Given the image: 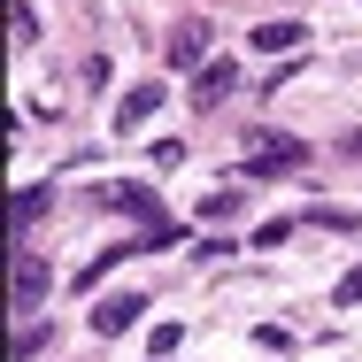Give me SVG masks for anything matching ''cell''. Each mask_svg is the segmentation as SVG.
I'll use <instances>...</instances> for the list:
<instances>
[{"label":"cell","instance_id":"6da1fadb","mask_svg":"<svg viewBox=\"0 0 362 362\" xmlns=\"http://www.w3.org/2000/svg\"><path fill=\"white\" fill-rule=\"evenodd\" d=\"M93 209H108V216H146V223H162V209H154V185H146V177H108V185H93Z\"/></svg>","mask_w":362,"mask_h":362},{"label":"cell","instance_id":"7a4b0ae2","mask_svg":"<svg viewBox=\"0 0 362 362\" xmlns=\"http://www.w3.org/2000/svg\"><path fill=\"white\" fill-rule=\"evenodd\" d=\"M146 316V293H108L100 308H93V339H116V332H132Z\"/></svg>","mask_w":362,"mask_h":362},{"label":"cell","instance_id":"3957f363","mask_svg":"<svg viewBox=\"0 0 362 362\" xmlns=\"http://www.w3.org/2000/svg\"><path fill=\"white\" fill-rule=\"evenodd\" d=\"M162 62L170 70H209V23H177L170 47H162Z\"/></svg>","mask_w":362,"mask_h":362},{"label":"cell","instance_id":"277c9868","mask_svg":"<svg viewBox=\"0 0 362 362\" xmlns=\"http://www.w3.org/2000/svg\"><path fill=\"white\" fill-rule=\"evenodd\" d=\"M154 108H162V85H154V77H146V85H132V93H124V108H116V139L146 132V116H154Z\"/></svg>","mask_w":362,"mask_h":362},{"label":"cell","instance_id":"5b68a950","mask_svg":"<svg viewBox=\"0 0 362 362\" xmlns=\"http://www.w3.org/2000/svg\"><path fill=\"white\" fill-rule=\"evenodd\" d=\"M47 286H54V278H47V262H39V255H16V308H23V316L47 300Z\"/></svg>","mask_w":362,"mask_h":362},{"label":"cell","instance_id":"8992f818","mask_svg":"<svg viewBox=\"0 0 362 362\" xmlns=\"http://www.w3.org/2000/svg\"><path fill=\"white\" fill-rule=\"evenodd\" d=\"M231 85H239V70H231V62H209V70L193 77V100H201V108H216L223 93H231Z\"/></svg>","mask_w":362,"mask_h":362},{"label":"cell","instance_id":"52a82bcc","mask_svg":"<svg viewBox=\"0 0 362 362\" xmlns=\"http://www.w3.org/2000/svg\"><path fill=\"white\" fill-rule=\"evenodd\" d=\"M300 39H308L300 23H255V47H262V54H286V47H300Z\"/></svg>","mask_w":362,"mask_h":362},{"label":"cell","instance_id":"ba28073f","mask_svg":"<svg viewBox=\"0 0 362 362\" xmlns=\"http://www.w3.org/2000/svg\"><path fill=\"white\" fill-rule=\"evenodd\" d=\"M47 201H54L47 185H23V193H16V209H8V216H16V231H31V223L47 216Z\"/></svg>","mask_w":362,"mask_h":362},{"label":"cell","instance_id":"9c48e42d","mask_svg":"<svg viewBox=\"0 0 362 362\" xmlns=\"http://www.w3.org/2000/svg\"><path fill=\"white\" fill-rule=\"evenodd\" d=\"M308 223H316V231H355V209H308Z\"/></svg>","mask_w":362,"mask_h":362},{"label":"cell","instance_id":"30bf717a","mask_svg":"<svg viewBox=\"0 0 362 362\" xmlns=\"http://www.w3.org/2000/svg\"><path fill=\"white\" fill-rule=\"evenodd\" d=\"M39 347H47V324H23V332H16V347H8V355H16V362H31V355H39Z\"/></svg>","mask_w":362,"mask_h":362},{"label":"cell","instance_id":"8fae6325","mask_svg":"<svg viewBox=\"0 0 362 362\" xmlns=\"http://www.w3.org/2000/svg\"><path fill=\"white\" fill-rule=\"evenodd\" d=\"M239 209H247V193H209V201H201V216L216 223V216H239Z\"/></svg>","mask_w":362,"mask_h":362},{"label":"cell","instance_id":"7c38bea8","mask_svg":"<svg viewBox=\"0 0 362 362\" xmlns=\"http://www.w3.org/2000/svg\"><path fill=\"white\" fill-rule=\"evenodd\" d=\"M332 300H339V308H355V300H362V262L347 270V278H339V293H332Z\"/></svg>","mask_w":362,"mask_h":362},{"label":"cell","instance_id":"4fadbf2b","mask_svg":"<svg viewBox=\"0 0 362 362\" xmlns=\"http://www.w3.org/2000/svg\"><path fill=\"white\" fill-rule=\"evenodd\" d=\"M339 154H347V162H362V124L347 132V139H339Z\"/></svg>","mask_w":362,"mask_h":362}]
</instances>
